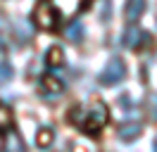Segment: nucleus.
Segmentation results:
<instances>
[{"instance_id": "f03ea898", "label": "nucleus", "mask_w": 157, "mask_h": 152, "mask_svg": "<svg viewBox=\"0 0 157 152\" xmlns=\"http://www.w3.org/2000/svg\"><path fill=\"white\" fill-rule=\"evenodd\" d=\"M107 119H109L107 107H105L102 102H93L88 112L83 109V121H81V128L88 133V135H95V133H100V128L107 124Z\"/></svg>"}, {"instance_id": "20e7f679", "label": "nucleus", "mask_w": 157, "mask_h": 152, "mask_svg": "<svg viewBox=\"0 0 157 152\" xmlns=\"http://www.w3.org/2000/svg\"><path fill=\"white\" fill-rule=\"evenodd\" d=\"M40 90H43L45 97H59V95L64 93V83L55 74H45L40 78Z\"/></svg>"}, {"instance_id": "f257e3e1", "label": "nucleus", "mask_w": 157, "mask_h": 152, "mask_svg": "<svg viewBox=\"0 0 157 152\" xmlns=\"http://www.w3.org/2000/svg\"><path fill=\"white\" fill-rule=\"evenodd\" d=\"M59 19H62V12L57 10V5L52 0H38L36 2V10H33V24L43 31H55L59 26Z\"/></svg>"}, {"instance_id": "ddd939ff", "label": "nucleus", "mask_w": 157, "mask_h": 152, "mask_svg": "<svg viewBox=\"0 0 157 152\" xmlns=\"http://www.w3.org/2000/svg\"><path fill=\"white\" fill-rule=\"evenodd\" d=\"M7 126H12V112L0 102V131H5Z\"/></svg>"}, {"instance_id": "9b49d317", "label": "nucleus", "mask_w": 157, "mask_h": 152, "mask_svg": "<svg viewBox=\"0 0 157 152\" xmlns=\"http://www.w3.org/2000/svg\"><path fill=\"white\" fill-rule=\"evenodd\" d=\"M83 33H86V31H83V24H81L78 19H74L67 26V38L71 43H81V40H83Z\"/></svg>"}, {"instance_id": "0eeeda50", "label": "nucleus", "mask_w": 157, "mask_h": 152, "mask_svg": "<svg viewBox=\"0 0 157 152\" xmlns=\"http://www.w3.org/2000/svg\"><path fill=\"white\" fill-rule=\"evenodd\" d=\"M145 12V0H126L124 5V17L128 21H138V17Z\"/></svg>"}, {"instance_id": "423d86ee", "label": "nucleus", "mask_w": 157, "mask_h": 152, "mask_svg": "<svg viewBox=\"0 0 157 152\" xmlns=\"http://www.w3.org/2000/svg\"><path fill=\"white\" fill-rule=\"evenodd\" d=\"M2 147L10 150V152H21L24 150V138H21L12 126H7V128H5V135H2Z\"/></svg>"}, {"instance_id": "39448f33", "label": "nucleus", "mask_w": 157, "mask_h": 152, "mask_svg": "<svg viewBox=\"0 0 157 152\" xmlns=\"http://www.w3.org/2000/svg\"><path fill=\"white\" fill-rule=\"evenodd\" d=\"M145 40H147V33L138 26H128L126 31H124V36H121V43H124L128 50H138Z\"/></svg>"}, {"instance_id": "4468645a", "label": "nucleus", "mask_w": 157, "mask_h": 152, "mask_svg": "<svg viewBox=\"0 0 157 152\" xmlns=\"http://www.w3.org/2000/svg\"><path fill=\"white\" fill-rule=\"evenodd\" d=\"M147 102H150V109H152V112H150V114H152V119H157V95H152Z\"/></svg>"}, {"instance_id": "f8f14e48", "label": "nucleus", "mask_w": 157, "mask_h": 152, "mask_svg": "<svg viewBox=\"0 0 157 152\" xmlns=\"http://www.w3.org/2000/svg\"><path fill=\"white\" fill-rule=\"evenodd\" d=\"M12 76H14V69H12L10 62H0V86L10 83Z\"/></svg>"}, {"instance_id": "2eb2a0df", "label": "nucleus", "mask_w": 157, "mask_h": 152, "mask_svg": "<svg viewBox=\"0 0 157 152\" xmlns=\"http://www.w3.org/2000/svg\"><path fill=\"white\" fill-rule=\"evenodd\" d=\"M0 48H2V50L7 48V43H5V38H0Z\"/></svg>"}, {"instance_id": "9d476101", "label": "nucleus", "mask_w": 157, "mask_h": 152, "mask_svg": "<svg viewBox=\"0 0 157 152\" xmlns=\"http://www.w3.org/2000/svg\"><path fill=\"white\" fill-rule=\"evenodd\" d=\"M52 140H55V131L48 128V126H40L38 133H36V145H38V147H50Z\"/></svg>"}, {"instance_id": "6e6552de", "label": "nucleus", "mask_w": 157, "mask_h": 152, "mask_svg": "<svg viewBox=\"0 0 157 152\" xmlns=\"http://www.w3.org/2000/svg\"><path fill=\"white\" fill-rule=\"evenodd\" d=\"M64 64V50L59 45H52L48 48V52H45V66H50V69H57V66Z\"/></svg>"}, {"instance_id": "7ed1b4c3", "label": "nucleus", "mask_w": 157, "mask_h": 152, "mask_svg": "<svg viewBox=\"0 0 157 152\" xmlns=\"http://www.w3.org/2000/svg\"><path fill=\"white\" fill-rule=\"evenodd\" d=\"M98 78H100L102 86L121 83V81L126 78V64H124V59H121V57H109V62L102 66V71H100Z\"/></svg>"}, {"instance_id": "1a4fd4ad", "label": "nucleus", "mask_w": 157, "mask_h": 152, "mask_svg": "<svg viewBox=\"0 0 157 152\" xmlns=\"http://www.w3.org/2000/svg\"><path fill=\"white\" fill-rule=\"evenodd\" d=\"M140 131H143L140 124H124V126L119 128V138L124 142H131V140H136L138 135H140Z\"/></svg>"}, {"instance_id": "dca6fc26", "label": "nucleus", "mask_w": 157, "mask_h": 152, "mask_svg": "<svg viewBox=\"0 0 157 152\" xmlns=\"http://www.w3.org/2000/svg\"><path fill=\"white\" fill-rule=\"evenodd\" d=\"M152 147H155V150H157V135H155V140H152Z\"/></svg>"}]
</instances>
